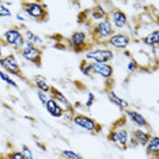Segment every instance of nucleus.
Segmentation results:
<instances>
[{
	"mask_svg": "<svg viewBox=\"0 0 159 159\" xmlns=\"http://www.w3.org/2000/svg\"><path fill=\"white\" fill-rule=\"evenodd\" d=\"M107 140L110 143L116 144L120 147L121 150H126L128 148V140H129V128L126 126V120L122 118L118 121L113 128L110 129L109 135H107Z\"/></svg>",
	"mask_w": 159,
	"mask_h": 159,
	"instance_id": "obj_1",
	"label": "nucleus"
},
{
	"mask_svg": "<svg viewBox=\"0 0 159 159\" xmlns=\"http://www.w3.org/2000/svg\"><path fill=\"white\" fill-rule=\"evenodd\" d=\"M114 33H116V30L113 29V26H111L110 20L106 18V19H103V20L93 23L91 31H90V37H91V41L95 42V44H103L105 45V42H106Z\"/></svg>",
	"mask_w": 159,
	"mask_h": 159,
	"instance_id": "obj_2",
	"label": "nucleus"
},
{
	"mask_svg": "<svg viewBox=\"0 0 159 159\" xmlns=\"http://www.w3.org/2000/svg\"><path fill=\"white\" fill-rule=\"evenodd\" d=\"M113 59H114V52L107 48L106 45H103V46L91 45L84 52V61H89V63L110 64V61Z\"/></svg>",
	"mask_w": 159,
	"mask_h": 159,
	"instance_id": "obj_3",
	"label": "nucleus"
},
{
	"mask_svg": "<svg viewBox=\"0 0 159 159\" xmlns=\"http://www.w3.org/2000/svg\"><path fill=\"white\" fill-rule=\"evenodd\" d=\"M22 12L27 16V19H33L35 22H44L48 19V7L44 2H23Z\"/></svg>",
	"mask_w": 159,
	"mask_h": 159,
	"instance_id": "obj_4",
	"label": "nucleus"
},
{
	"mask_svg": "<svg viewBox=\"0 0 159 159\" xmlns=\"http://www.w3.org/2000/svg\"><path fill=\"white\" fill-rule=\"evenodd\" d=\"M66 44H67V48L72 49L74 52L82 53V52H86V50L93 45V41H91V37H90L89 31L78 30V31H74V33L67 38Z\"/></svg>",
	"mask_w": 159,
	"mask_h": 159,
	"instance_id": "obj_5",
	"label": "nucleus"
},
{
	"mask_svg": "<svg viewBox=\"0 0 159 159\" xmlns=\"http://www.w3.org/2000/svg\"><path fill=\"white\" fill-rule=\"evenodd\" d=\"M0 38H2L4 45L10 46V48H12L15 50H20L23 48V44H25L23 31H22V29L18 26H12V27L7 29Z\"/></svg>",
	"mask_w": 159,
	"mask_h": 159,
	"instance_id": "obj_6",
	"label": "nucleus"
},
{
	"mask_svg": "<svg viewBox=\"0 0 159 159\" xmlns=\"http://www.w3.org/2000/svg\"><path fill=\"white\" fill-rule=\"evenodd\" d=\"M72 124L89 133H99L102 129V126L99 125V122L95 118L83 113H75L74 118H72Z\"/></svg>",
	"mask_w": 159,
	"mask_h": 159,
	"instance_id": "obj_7",
	"label": "nucleus"
},
{
	"mask_svg": "<svg viewBox=\"0 0 159 159\" xmlns=\"http://www.w3.org/2000/svg\"><path fill=\"white\" fill-rule=\"evenodd\" d=\"M19 55L23 60L29 61V63L34 64L37 67H41V61H42V49L39 46L33 45L30 41L25 39L23 48L19 50Z\"/></svg>",
	"mask_w": 159,
	"mask_h": 159,
	"instance_id": "obj_8",
	"label": "nucleus"
},
{
	"mask_svg": "<svg viewBox=\"0 0 159 159\" xmlns=\"http://www.w3.org/2000/svg\"><path fill=\"white\" fill-rule=\"evenodd\" d=\"M0 70L4 71L6 74H8L10 76L14 75V76L23 79L22 70H20V64H19V61H18L16 56L14 55V53H10V55L0 57Z\"/></svg>",
	"mask_w": 159,
	"mask_h": 159,
	"instance_id": "obj_9",
	"label": "nucleus"
},
{
	"mask_svg": "<svg viewBox=\"0 0 159 159\" xmlns=\"http://www.w3.org/2000/svg\"><path fill=\"white\" fill-rule=\"evenodd\" d=\"M132 42V38L129 34L126 33H121V31H116V33L111 35V37L105 42V45L107 46L109 49L114 50H125L129 48Z\"/></svg>",
	"mask_w": 159,
	"mask_h": 159,
	"instance_id": "obj_10",
	"label": "nucleus"
},
{
	"mask_svg": "<svg viewBox=\"0 0 159 159\" xmlns=\"http://www.w3.org/2000/svg\"><path fill=\"white\" fill-rule=\"evenodd\" d=\"M107 19L110 20L114 30H124L129 26V18L121 8H111L107 12Z\"/></svg>",
	"mask_w": 159,
	"mask_h": 159,
	"instance_id": "obj_11",
	"label": "nucleus"
},
{
	"mask_svg": "<svg viewBox=\"0 0 159 159\" xmlns=\"http://www.w3.org/2000/svg\"><path fill=\"white\" fill-rule=\"evenodd\" d=\"M151 137V133L146 129L135 128L129 131V140H128V147H146L148 140Z\"/></svg>",
	"mask_w": 159,
	"mask_h": 159,
	"instance_id": "obj_12",
	"label": "nucleus"
},
{
	"mask_svg": "<svg viewBox=\"0 0 159 159\" xmlns=\"http://www.w3.org/2000/svg\"><path fill=\"white\" fill-rule=\"evenodd\" d=\"M125 120L129 121L132 125H135L136 128H140V129L150 128V122L147 121V118L137 110H133V109L126 110L125 111Z\"/></svg>",
	"mask_w": 159,
	"mask_h": 159,
	"instance_id": "obj_13",
	"label": "nucleus"
},
{
	"mask_svg": "<svg viewBox=\"0 0 159 159\" xmlns=\"http://www.w3.org/2000/svg\"><path fill=\"white\" fill-rule=\"evenodd\" d=\"M94 76L98 75L103 80H111L114 75V68L111 64H102V63H93Z\"/></svg>",
	"mask_w": 159,
	"mask_h": 159,
	"instance_id": "obj_14",
	"label": "nucleus"
},
{
	"mask_svg": "<svg viewBox=\"0 0 159 159\" xmlns=\"http://www.w3.org/2000/svg\"><path fill=\"white\" fill-rule=\"evenodd\" d=\"M50 98H52L53 101H56V103L59 105V106L63 109L64 111H71V110H75V107L72 106V103L68 101V98L66 95H64L63 93L60 91V90H57L55 87H52V90H50L49 93Z\"/></svg>",
	"mask_w": 159,
	"mask_h": 159,
	"instance_id": "obj_15",
	"label": "nucleus"
},
{
	"mask_svg": "<svg viewBox=\"0 0 159 159\" xmlns=\"http://www.w3.org/2000/svg\"><path fill=\"white\" fill-rule=\"evenodd\" d=\"M107 98H109V101L111 103L116 105V106L122 111H126V110L131 109V105H129L128 101H125L122 97H120L114 90H109V91H107Z\"/></svg>",
	"mask_w": 159,
	"mask_h": 159,
	"instance_id": "obj_16",
	"label": "nucleus"
},
{
	"mask_svg": "<svg viewBox=\"0 0 159 159\" xmlns=\"http://www.w3.org/2000/svg\"><path fill=\"white\" fill-rule=\"evenodd\" d=\"M146 152L150 158L158 159L159 158V137L157 135H151L146 146Z\"/></svg>",
	"mask_w": 159,
	"mask_h": 159,
	"instance_id": "obj_17",
	"label": "nucleus"
},
{
	"mask_svg": "<svg viewBox=\"0 0 159 159\" xmlns=\"http://www.w3.org/2000/svg\"><path fill=\"white\" fill-rule=\"evenodd\" d=\"M107 10H105V7L102 4H95L93 8L89 10V15H90V19L95 22H99V20H103L107 18Z\"/></svg>",
	"mask_w": 159,
	"mask_h": 159,
	"instance_id": "obj_18",
	"label": "nucleus"
},
{
	"mask_svg": "<svg viewBox=\"0 0 159 159\" xmlns=\"http://www.w3.org/2000/svg\"><path fill=\"white\" fill-rule=\"evenodd\" d=\"M45 109L50 116H52V117H55V118H61L63 117V114H64V110L61 109L59 105L56 103V101H53L52 98H49V101L46 102Z\"/></svg>",
	"mask_w": 159,
	"mask_h": 159,
	"instance_id": "obj_19",
	"label": "nucleus"
},
{
	"mask_svg": "<svg viewBox=\"0 0 159 159\" xmlns=\"http://www.w3.org/2000/svg\"><path fill=\"white\" fill-rule=\"evenodd\" d=\"M142 42L148 48H154V46H158L159 45V30L158 29H154L152 31H150L146 37L142 38Z\"/></svg>",
	"mask_w": 159,
	"mask_h": 159,
	"instance_id": "obj_20",
	"label": "nucleus"
},
{
	"mask_svg": "<svg viewBox=\"0 0 159 159\" xmlns=\"http://www.w3.org/2000/svg\"><path fill=\"white\" fill-rule=\"evenodd\" d=\"M33 84L35 86L37 91H41V93H45V94H49L50 90H52V86L46 82V79L39 76V75H37V76L33 78Z\"/></svg>",
	"mask_w": 159,
	"mask_h": 159,
	"instance_id": "obj_21",
	"label": "nucleus"
},
{
	"mask_svg": "<svg viewBox=\"0 0 159 159\" xmlns=\"http://www.w3.org/2000/svg\"><path fill=\"white\" fill-rule=\"evenodd\" d=\"M23 37H25V39H26V41H30L31 44L35 45V46L44 44V38L39 37L38 34H35L34 31L29 30V29H26V30L23 31Z\"/></svg>",
	"mask_w": 159,
	"mask_h": 159,
	"instance_id": "obj_22",
	"label": "nucleus"
},
{
	"mask_svg": "<svg viewBox=\"0 0 159 159\" xmlns=\"http://www.w3.org/2000/svg\"><path fill=\"white\" fill-rule=\"evenodd\" d=\"M79 70L84 76L87 78H93L94 76V70H93V63H89V61L82 60L80 66H79Z\"/></svg>",
	"mask_w": 159,
	"mask_h": 159,
	"instance_id": "obj_23",
	"label": "nucleus"
},
{
	"mask_svg": "<svg viewBox=\"0 0 159 159\" xmlns=\"http://www.w3.org/2000/svg\"><path fill=\"white\" fill-rule=\"evenodd\" d=\"M61 159H83V157L76 151H72V150H63L60 152Z\"/></svg>",
	"mask_w": 159,
	"mask_h": 159,
	"instance_id": "obj_24",
	"label": "nucleus"
},
{
	"mask_svg": "<svg viewBox=\"0 0 159 159\" xmlns=\"http://www.w3.org/2000/svg\"><path fill=\"white\" fill-rule=\"evenodd\" d=\"M11 16H12L11 10L0 2V18H11Z\"/></svg>",
	"mask_w": 159,
	"mask_h": 159,
	"instance_id": "obj_25",
	"label": "nucleus"
},
{
	"mask_svg": "<svg viewBox=\"0 0 159 159\" xmlns=\"http://www.w3.org/2000/svg\"><path fill=\"white\" fill-rule=\"evenodd\" d=\"M20 151H22V154H23V158H25V159H35V158H34L33 151H31V148L29 147V146H22Z\"/></svg>",
	"mask_w": 159,
	"mask_h": 159,
	"instance_id": "obj_26",
	"label": "nucleus"
},
{
	"mask_svg": "<svg viewBox=\"0 0 159 159\" xmlns=\"http://www.w3.org/2000/svg\"><path fill=\"white\" fill-rule=\"evenodd\" d=\"M137 70H140L139 66H137V63L133 59H131L128 61V64H126V71L128 72H136Z\"/></svg>",
	"mask_w": 159,
	"mask_h": 159,
	"instance_id": "obj_27",
	"label": "nucleus"
},
{
	"mask_svg": "<svg viewBox=\"0 0 159 159\" xmlns=\"http://www.w3.org/2000/svg\"><path fill=\"white\" fill-rule=\"evenodd\" d=\"M94 103H95V95H94L93 93H89L87 94V99H86V102H84V106L87 107V109H90Z\"/></svg>",
	"mask_w": 159,
	"mask_h": 159,
	"instance_id": "obj_28",
	"label": "nucleus"
},
{
	"mask_svg": "<svg viewBox=\"0 0 159 159\" xmlns=\"http://www.w3.org/2000/svg\"><path fill=\"white\" fill-rule=\"evenodd\" d=\"M7 159H25V158H23L22 151L15 150V151H12V152H10L7 155Z\"/></svg>",
	"mask_w": 159,
	"mask_h": 159,
	"instance_id": "obj_29",
	"label": "nucleus"
},
{
	"mask_svg": "<svg viewBox=\"0 0 159 159\" xmlns=\"http://www.w3.org/2000/svg\"><path fill=\"white\" fill-rule=\"evenodd\" d=\"M37 97H38V99H39V102H41L42 105H46V102L49 101V98H50V95L49 94H45V93H41V91H37Z\"/></svg>",
	"mask_w": 159,
	"mask_h": 159,
	"instance_id": "obj_30",
	"label": "nucleus"
},
{
	"mask_svg": "<svg viewBox=\"0 0 159 159\" xmlns=\"http://www.w3.org/2000/svg\"><path fill=\"white\" fill-rule=\"evenodd\" d=\"M0 79H2V80L3 82H4V83H7V84H8V82L10 80H11V76H10V75L8 74H6V72L4 71H2V70H0Z\"/></svg>",
	"mask_w": 159,
	"mask_h": 159,
	"instance_id": "obj_31",
	"label": "nucleus"
},
{
	"mask_svg": "<svg viewBox=\"0 0 159 159\" xmlns=\"http://www.w3.org/2000/svg\"><path fill=\"white\" fill-rule=\"evenodd\" d=\"M15 16H16L18 22H20V23H26V22H27V20H29V19H27V16H26V15H25V14H23L22 11H20V12H18V14H16V15H15Z\"/></svg>",
	"mask_w": 159,
	"mask_h": 159,
	"instance_id": "obj_32",
	"label": "nucleus"
},
{
	"mask_svg": "<svg viewBox=\"0 0 159 159\" xmlns=\"http://www.w3.org/2000/svg\"><path fill=\"white\" fill-rule=\"evenodd\" d=\"M3 41H2V38H0V57H3Z\"/></svg>",
	"mask_w": 159,
	"mask_h": 159,
	"instance_id": "obj_33",
	"label": "nucleus"
},
{
	"mask_svg": "<svg viewBox=\"0 0 159 159\" xmlns=\"http://www.w3.org/2000/svg\"><path fill=\"white\" fill-rule=\"evenodd\" d=\"M0 110H2V103H0Z\"/></svg>",
	"mask_w": 159,
	"mask_h": 159,
	"instance_id": "obj_34",
	"label": "nucleus"
}]
</instances>
